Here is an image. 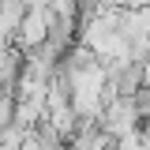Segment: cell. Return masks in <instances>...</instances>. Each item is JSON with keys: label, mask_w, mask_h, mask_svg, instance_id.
Returning <instances> with one entry per match:
<instances>
[{"label": "cell", "mask_w": 150, "mask_h": 150, "mask_svg": "<svg viewBox=\"0 0 150 150\" xmlns=\"http://www.w3.org/2000/svg\"><path fill=\"white\" fill-rule=\"evenodd\" d=\"M143 90H150V56L143 60Z\"/></svg>", "instance_id": "7a4b0ae2"}, {"label": "cell", "mask_w": 150, "mask_h": 150, "mask_svg": "<svg viewBox=\"0 0 150 150\" xmlns=\"http://www.w3.org/2000/svg\"><path fill=\"white\" fill-rule=\"evenodd\" d=\"M53 23H56V15H53L49 4H30V11L23 15V23H19V30H15L19 49H26V53L41 49L53 38Z\"/></svg>", "instance_id": "6da1fadb"}]
</instances>
